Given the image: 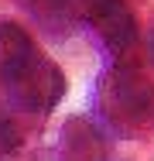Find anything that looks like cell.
<instances>
[{
	"mask_svg": "<svg viewBox=\"0 0 154 161\" xmlns=\"http://www.w3.org/2000/svg\"><path fill=\"white\" fill-rule=\"evenodd\" d=\"M0 89L21 113H52L65 96V72L17 21H0Z\"/></svg>",
	"mask_w": 154,
	"mask_h": 161,
	"instance_id": "1",
	"label": "cell"
},
{
	"mask_svg": "<svg viewBox=\"0 0 154 161\" xmlns=\"http://www.w3.org/2000/svg\"><path fill=\"white\" fill-rule=\"evenodd\" d=\"M96 110L113 134L130 137L154 113V82L137 65L113 62L96 82Z\"/></svg>",
	"mask_w": 154,
	"mask_h": 161,
	"instance_id": "2",
	"label": "cell"
},
{
	"mask_svg": "<svg viewBox=\"0 0 154 161\" xmlns=\"http://www.w3.org/2000/svg\"><path fill=\"white\" fill-rule=\"evenodd\" d=\"M79 17L92 31L96 45L113 62H120L134 52L140 31H137V17L127 0H79Z\"/></svg>",
	"mask_w": 154,
	"mask_h": 161,
	"instance_id": "3",
	"label": "cell"
},
{
	"mask_svg": "<svg viewBox=\"0 0 154 161\" xmlns=\"http://www.w3.org/2000/svg\"><path fill=\"white\" fill-rule=\"evenodd\" d=\"M58 151L65 158H106L110 144L89 117H69L58 134Z\"/></svg>",
	"mask_w": 154,
	"mask_h": 161,
	"instance_id": "4",
	"label": "cell"
},
{
	"mask_svg": "<svg viewBox=\"0 0 154 161\" xmlns=\"http://www.w3.org/2000/svg\"><path fill=\"white\" fill-rule=\"evenodd\" d=\"M17 147H21V127L7 113H0V154H10Z\"/></svg>",
	"mask_w": 154,
	"mask_h": 161,
	"instance_id": "5",
	"label": "cell"
},
{
	"mask_svg": "<svg viewBox=\"0 0 154 161\" xmlns=\"http://www.w3.org/2000/svg\"><path fill=\"white\" fill-rule=\"evenodd\" d=\"M147 58H151V65H154V28H151V34H147Z\"/></svg>",
	"mask_w": 154,
	"mask_h": 161,
	"instance_id": "6",
	"label": "cell"
}]
</instances>
